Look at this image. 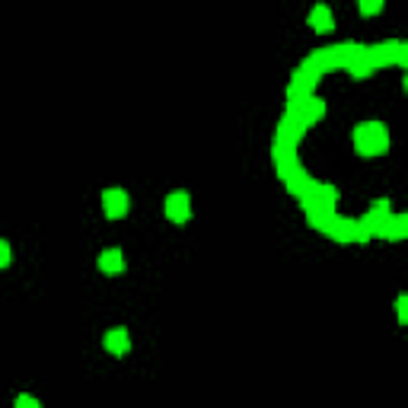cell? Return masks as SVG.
Wrapping results in <instances>:
<instances>
[{
  "mask_svg": "<svg viewBox=\"0 0 408 408\" xmlns=\"http://www.w3.org/2000/svg\"><path fill=\"white\" fill-rule=\"evenodd\" d=\"M354 140H357V150H361V153H383L386 144H389V134H386L383 125L370 122V125H361V128H357Z\"/></svg>",
  "mask_w": 408,
  "mask_h": 408,
  "instance_id": "cell-1",
  "label": "cell"
},
{
  "mask_svg": "<svg viewBox=\"0 0 408 408\" xmlns=\"http://www.w3.org/2000/svg\"><path fill=\"white\" fill-rule=\"evenodd\" d=\"M128 208H131L128 191H122V189L103 191V211H105V217L118 220V217H125V214H128Z\"/></svg>",
  "mask_w": 408,
  "mask_h": 408,
  "instance_id": "cell-2",
  "label": "cell"
},
{
  "mask_svg": "<svg viewBox=\"0 0 408 408\" xmlns=\"http://www.w3.org/2000/svg\"><path fill=\"white\" fill-rule=\"evenodd\" d=\"M166 217L173 220V224H185L191 217V198L189 191H173L169 198H166Z\"/></svg>",
  "mask_w": 408,
  "mask_h": 408,
  "instance_id": "cell-3",
  "label": "cell"
},
{
  "mask_svg": "<svg viewBox=\"0 0 408 408\" xmlns=\"http://www.w3.org/2000/svg\"><path fill=\"white\" fill-rule=\"evenodd\" d=\"M131 339H128V329H112L105 332V351L109 354H128Z\"/></svg>",
  "mask_w": 408,
  "mask_h": 408,
  "instance_id": "cell-4",
  "label": "cell"
},
{
  "mask_svg": "<svg viewBox=\"0 0 408 408\" xmlns=\"http://www.w3.org/2000/svg\"><path fill=\"white\" fill-rule=\"evenodd\" d=\"M99 271H105V275H122L125 271L122 249H105L103 255H99Z\"/></svg>",
  "mask_w": 408,
  "mask_h": 408,
  "instance_id": "cell-5",
  "label": "cell"
},
{
  "mask_svg": "<svg viewBox=\"0 0 408 408\" xmlns=\"http://www.w3.org/2000/svg\"><path fill=\"white\" fill-rule=\"evenodd\" d=\"M310 26L316 29V32H329L332 29V13H329V7H313V13H310Z\"/></svg>",
  "mask_w": 408,
  "mask_h": 408,
  "instance_id": "cell-6",
  "label": "cell"
},
{
  "mask_svg": "<svg viewBox=\"0 0 408 408\" xmlns=\"http://www.w3.org/2000/svg\"><path fill=\"white\" fill-rule=\"evenodd\" d=\"M13 405H17V408H42V405H39V399H35V396H26V392H23V396H17V402H13Z\"/></svg>",
  "mask_w": 408,
  "mask_h": 408,
  "instance_id": "cell-7",
  "label": "cell"
},
{
  "mask_svg": "<svg viewBox=\"0 0 408 408\" xmlns=\"http://www.w3.org/2000/svg\"><path fill=\"white\" fill-rule=\"evenodd\" d=\"M380 10H383L380 0H367V3H361V13H364V17H374V13H380Z\"/></svg>",
  "mask_w": 408,
  "mask_h": 408,
  "instance_id": "cell-8",
  "label": "cell"
},
{
  "mask_svg": "<svg viewBox=\"0 0 408 408\" xmlns=\"http://www.w3.org/2000/svg\"><path fill=\"white\" fill-rule=\"evenodd\" d=\"M10 259H13V255H10V243L7 239H0V268H7Z\"/></svg>",
  "mask_w": 408,
  "mask_h": 408,
  "instance_id": "cell-9",
  "label": "cell"
},
{
  "mask_svg": "<svg viewBox=\"0 0 408 408\" xmlns=\"http://www.w3.org/2000/svg\"><path fill=\"white\" fill-rule=\"evenodd\" d=\"M396 306H399V322H405V297H399V303Z\"/></svg>",
  "mask_w": 408,
  "mask_h": 408,
  "instance_id": "cell-10",
  "label": "cell"
}]
</instances>
